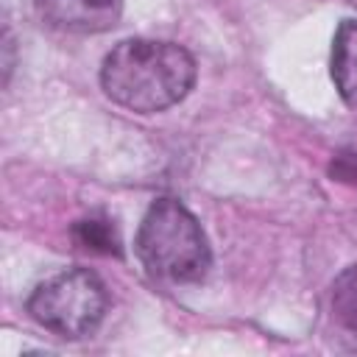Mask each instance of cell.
<instances>
[{"instance_id":"obj_1","label":"cell","mask_w":357,"mask_h":357,"mask_svg":"<svg viewBox=\"0 0 357 357\" xmlns=\"http://www.w3.org/2000/svg\"><path fill=\"white\" fill-rule=\"evenodd\" d=\"M192 84V56L181 45L159 39H123L106 53L100 67L103 92L137 114L176 106Z\"/></svg>"},{"instance_id":"obj_2","label":"cell","mask_w":357,"mask_h":357,"mask_svg":"<svg viewBox=\"0 0 357 357\" xmlns=\"http://www.w3.org/2000/svg\"><path fill=\"white\" fill-rule=\"evenodd\" d=\"M134 248L151 276L173 284L201 282L212 265V251L201 223L176 198H159L148 206Z\"/></svg>"},{"instance_id":"obj_3","label":"cell","mask_w":357,"mask_h":357,"mask_svg":"<svg viewBox=\"0 0 357 357\" xmlns=\"http://www.w3.org/2000/svg\"><path fill=\"white\" fill-rule=\"evenodd\" d=\"M31 318L59 337H86L106 315V287L86 268H64L39 282L28 298Z\"/></svg>"},{"instance_id":"obj_4","label":"cell","mask_w":357,"mask_h":357,"mask_svg":"<svg viewBox=\"0 0 357 357\" xmlns=\"http://www.w3.org/2000/svg\"><path fill=\"white\" fill-rule=\"evenodd\" d=\"M36 11L59 31L100 33L120 20L123 0H36Z\"/></svg>"},{"instance_id":"obj_5","label":"cell","mask_w":357,"mask_h":357,"mask_svg":"<svg viewBox=\"0 0 357 357\" xmlns=\"http://www.w3.org/2000/svg\"><path fill=\"white\" fill-rule=\"evenodd\" d=\"M332 81L340 98L357 109V20L340 22L332 42Z\"/></svg>"},{"instance_id":"obj_6","label":"cell","mask_w":357,"mask_h":357,"mask_svg":"<svg viewBox=\"0 0 357 357\" xmlns=\"http://www.w3.org/2000/svg\"><path fill=\"white\" fill-rule=\"evenodd\" d=\"M73 237L81 248H86L92 254H120V237L109 218L89 215V218L78 220L73 229Z\"/></svg>"},{"instance_id":"obj_7","label":"cell","mask_w":357,"mask_h":357,"mask_svg":"<svg viewBox=\"0 0 357 357\" xmlns=\"http://www.w3.org/2000/svg\"><path fill=\"white\" fill-rule=\"evenodd\" d=\"M332 315L335 321L357 335V265L346 268L332 284Z\"/></svg>"},{"instance_id":"obj_8","label":"cell","mask_w":357,"mask_h":357,"mask_svg":"<svg viewBox=\"0 0 357 357\" xmlns=\"http://www.w3.org/2000/svg\"><path fill=\"white\" fill-rule=\"evenodd\" d=\"M332 176L346 184H357V153H340L332 165Z\"/></svg>"}]
</instances>
